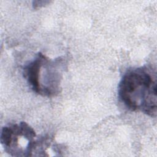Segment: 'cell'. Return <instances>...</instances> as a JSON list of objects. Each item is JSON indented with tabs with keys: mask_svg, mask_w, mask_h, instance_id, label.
Here are the masks:
<instances>
[{
	"mask_svg": "<svg viewBox=\"0 0 157 157\" xmlns=\"http://www.w3.org/2000/svg\"><path fill=\"white\" fill-rule=\"evenodd\" d=\"M118 97L129 110H140L156 117L157 87L155 76L147 68L128 71L118 85Z\"/></svg>",
	"mask_w": 157,
	"mask_h": 157,
	"instance_id": "cell-1",
	"label": "cell"
},
{
	"mask_svg": "<svg viewBox=\"0 0 157 157\" xmlns=\"http://www.w3.org/2000/svg\"><path fill=\"white\" fill-rule=\"evenodd\" d=\"M62 60L49 59L39 53L36 58L23 69V74L31 89L44 96H52L58 94L61 89Z\"/></svg>",
	"mask_w": 157,
	"mask_h": 157,
	"instance_id": "cell-2",
	"label": "cell"
},
{
	"mask_svg": "<svg viewBox=\"0 0 157 157\" xmlns=\"http://www.w3.org/2000/svg\"><path fill=\"white\" fill-rule=\"evenodd\" d=\"M36 133L26 122L4 126L1 132V143L4 151L12 156H32Z\"/></svg>",
	"mask_w": 157,
	"mask_h": 157,
	"instance_id": "cell-3",
	"label": "cell"
}]
</instances>
